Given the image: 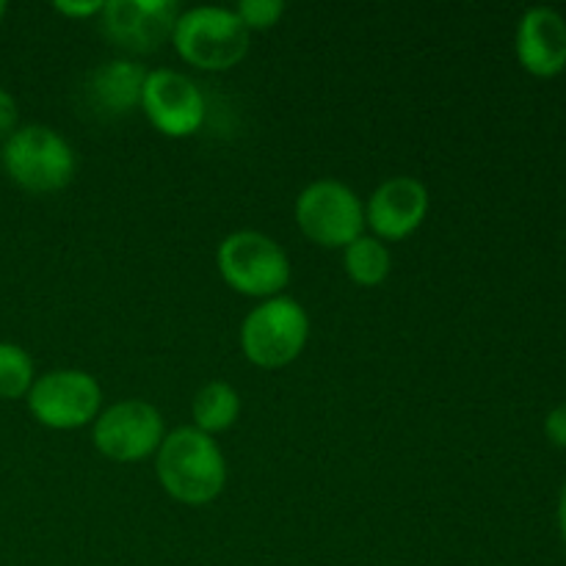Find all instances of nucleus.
Here are the masks:
<instances>
[{"label": "nucleus", "mask_w": 566, "mask_h": 566, "mask_svg": "<svg viewBox=\"0 0 566 566\" xmlns=\"http://www.w3.org/2000/svg\"><path fill=\"white\" fill-rule=\"evenodd\" d=\"M221 276L241 296L274 298L291 282V260L274 238L258 230L230 232L216 252Z\"/></svg>", "instance_id": "obj_3"}, {"label": "nucleus", "mask_w": 566, "mask_h": 566, "mask_svg": "<svg viewBox=\"0 0 566 566\" xmlns=\"http://www.w3.org/2000/svg\"><path fill=\"white\" fill-rule=\"evenodd\" d=\"M17 119H20V108H17V99L0 86V138H9L17 130Z\"/></svg>", "instance_id": "obj_18"}, {"label": "nucleus", "mask_w": 566, "mask_h": 566, "mask_svg": "<svg viewBox=\"0 0 566 566\" xmlns=\"http://www.w3.org/2000/svg\"><path fill=\"white\" fill-rule=\"evenodd\" d=\"M144 81H147V70L136 61H108L88 75L86 99L103 116H125L133 108H142Z\"/></svg>", "instance_id": "obj_13"}, {"label": "nucleus", "mask_w": 566, "mask_h": 566, "mask_svg": "<svg viewBox=\"0 0 566 566\" xmlns=\"http://www.w3.org/2000/svg\"><path fill=\"white\" fill-rule=\"evenodd\" d=\"M180 17L175 0H108L99 31L127 53H155L175 33Z\"/></svg>", "instance_id": "obj_10"}, {"label": "nucleus", "mask_w": 566, "mask_h": 566, "mask_svg": "<svg viewBox=\"0 0 566 566\" xmlns=\"http://www.w3.org/2000/svg\"><path fill=\"white\" fill-rule=\"evenodd\" d=\"M310 337V315L296 298L274 296L260 302L243 318L241 348L260 368H285L304 352Z\"/></svg>", "instance_id": "obj_5"}, {"label": "nucleus", "mask_w": 566, "mask_h": 566, "mask_svg": "<svg viewBox=\"0 0 566 566\" xmlns=\"http://www.w3.org/2000/svg\"><path fill=\"white\" fill-rule=\"evenodd\" d=\"M343 265H346V274L352 276L357 285L363 287H376L390 276L392 269V254L387 249L385 241L374 235H359L357 241L348 243L343 249Z\"/></svg>", "instance_id": "obj_15"}, {"label": "nucleus", "mask_w": 566, "mask_h": 566, "mask_svg": "<svg viewBox=\"0 0 566 566\" xmlns=\"http://www.w3.org/2000/svg\"><path fill=\"white\" fill-rule=\"evenodd\" d=\"M142 111L149 125L169 138H188L205 122V94L188 75L175 70L147 72L142 88Z\"/></svg>", "instance_id": "obj_9"}, {"label": "nucleus", "mask_w": 566, "mask_h": 566, "mask_svg": "<svg viewBox=\"0 0 566 566\" xmlns=\"http://www.w3.org/2000/svg\"><path fill=\"white\" fill-rule=\"evenodd\" d=\"M33 359L17 343H0V398H22L33 387Z\"/></svg>", "instance_id": "obj_16"}, {"label": "nucleus", "mask_w": 566, "mask_h": 566, "mask_svg": "<svg viewBox=\"0 0 566 566\" xmlns=\"http://www.w3.org/2000/svg\"><path fill=\"white\" fill-rule=\"evenodd\" d=\"M3 14H6V3H3V0H0V20H3Z\"/></svg>", "instance_id": "obj_22"}, {"label": "nucleus", "mask_w": 566, "mask_h": 566, "mask_svg": "<svg viewBox=\"0 0 566 566\" xmlns=\"http://www.w3.org/2000/svg\"><path fill=\"white\" fill-rule=\"evenodd\" d=\"M171 44L182 61L199 70L224 72L241 64L249 53V31L235 9L197 6L177 17Z\"/></svg>", "instance_id": "obj_2"}, {"label": "nucleus", "mask_w": 566, "mask_h": 566, "mask_svg": "<svg viewBox=\"0 0 566 566\" xmlns=\"http://www.w3.org/2000/svg\"><path fill=\"white\" fill-rule=\"evenodd\" d=\"M558 528H562V536L566 542V486L562 490V497H558Z\"/></svg>", "instance_id": "obj_21"}, {"label": "nucleus", "mask_w": 566, "mask_h": 566, "mask_svg": "<svg viewBox=\"0 0 566 566\" xmlns=\"http://www.w3.org/2000/svg\"><path fill=\"white\" fill-rule=\"evenodd\" d=\"M235 14L241 17L247 31H265L280 22V17L285 14V3L282 0H241L235 6Z\"/></svg>", "instance_id": "obj_17"}, {"label": "nucleus", "mask_w": 566, "mask_h": 566, "mask_svg": "<svg viewBox=\"0 0 566 566\" xmlns=\"http://www.w3.org/2000/svg\"><path fill=\"white\" fill-rule=\"evenodd\" d=\"M545 434H547V440L553 442V446L566 448V403H562V407H556V409H551V412H547Z\"/></svg>", "instance_id": "obj_19"}, {"label": "nucleus", "mask_w": 566, "mask_h": 566, "mask_svg": "<svg viewBox=\"0 0 566 566\" xmlns=\"http://www.w3.org/2000/svg\"><path fill=\"white\" fill-rule=\"evenodd\" d=\"M155 470L166 495L186 506L216 501L227 484V462L210 434L182 426L164 437L155 453Z\"/></svg>", "instance_id": "obj_1"}, {"label": "nucleus", "mask_w": 566, "mask_h": 566, "mask_svg": "<svg viewBox=\"0 0 566 566\" xmlns=\"http://www.w3.org/2000/svg\"><path fill=\"white\" fill-rule=\"evenodd\" d=\"M166 429L158 409L138 398L116 401L97 415L92 429L94 448L111 462L133 464L158 453Z\"/></svg>", "instance_id": "obj_8"}, {"label": "nucleus", "mask_w": 566, "mask_h": 566, "mask_svg": "<svg viewBox=\"0 0 566 566\" xmlns=\"http://www.w3.org/2000/svg\"><path fill=\"white\" fill-rule=\"evenodd\" d=\"M520 66L536 77H556L566 66V20L551 6L525 11L514 33Z\"/></svg>", "instance_id": "obj_12"}, {"label": "nucleus", "mask_w": 566, "mask_h": 566, "mask_svg": "<svg viewBox=\"0 0 566 566\" xmlns=\"http://www.w3.org/2000/svg\"><path fill=\"white\" fill-rule=\"evenodd\" d=\"M296 224L313 243L346 249L365 230V205L346 182L315 180L298 193Z\"/></svg>", "instance_id": "obj_6"}, {"label": "nucleus", "mask_w": 566, "mask_h": 566, "mask_svg": "<svg viewBox=\"0 0 566 566\" xmlns=\"http://www.w3.org/2000/svg\"><path fill=\"white\" fill-rule=\"evenodd\" d=\"M28 409L48 429H83L103 412V390H99V381L86 370H50L39 376L28 390Z\"/></svg>", "instance_id": "obj_7"}, {"label": "nucleus", "mask_w": 566, "mask_h": 566, "mask_svg": "<svg viewBox=\"0 0 566 566\" xmlns=\"http://www.w3.org/2000/svg\"><path fill=\"white\" fill-rule=\"evenodd\" d=\"M105 6V0H59V3H53V9L59 11V14L64 17H94L99 14Z\"/></svg>", "instance_id": "obj_20"}, {"label": "nucleus", "mask_w": 566, "mask_h": 566, "mask_svg": "<svg viewBox=\"0 0 566 566\" xmlns=\"http://www.w3.org/2000/svg\"><path fill=\"white\" fill-rule=\"evenodd\" d=\"M193 412V429H199L202 434H221V431L230 429L232 423L241 415V396L232 385L227 381H210L202 390L197 392L191 403Z\"/></svg>", "instance_id": "obj_14"}, {"label": "nucleus", "mask_w": 566, "mask_h": 566, "mask_svg": "<svg viewBox=\"0 0 566 566\" xmlns=\"http://www.w3.org/2000/svg\"><path fill=\"white\" fill-rule=\"evenodd\" d=\"M429 213V188L415 177H390L365 205V227L379 241H401L423 224Z\"/></svg>", "instance_id": "obj_11"}, {"label": "nucleus", "mask_w": 566, "mask_h": 566, "mask_svg": "<svg viewBox=\"0 0 566 566\" xmlns=\"http://www.w3.org/2000/svg\"><path fill=\"white\" fill-rule=\"evenodd\" d=\"M3 166L11 180L33 193H53L75 177V149L48 125L17 127L3 144Z\"/></svg>", "instance_id": "obj_4"}]
</instances>
